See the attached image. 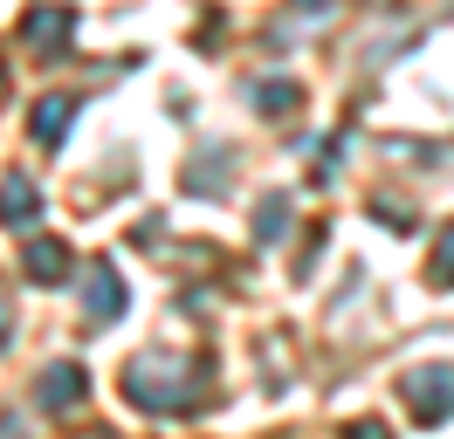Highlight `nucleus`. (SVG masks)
Returning <instances> with one entry per match:
<instances>
[{
	"label": "nucleus",
	"instance_id": "obj_1",
	"mask_svg": "<svg viewBox=\"0 0 454 439\" xmlns=\"http://www.w3.org/2000/svg\"><path fill=\"white\" fill-rule=\"evenodd\" d=\"M124 398L152 419H186L207 398V357H172V350H138L124 364Z\"/></svg>",
	"mask_w": 454,
	"mask_h": 439
},
{
	"label": "nucleus",
	"instance_id": "obj_2",
	"mask_svg": "<svg viewBox=\"0 0 454 439\" xmlns=\"http://www.w3.org/2000/svg\"><path fill=\"white\" fill-rule=\"evenodd\" d=\"M399 398H406V412H413L420 426H448L454 419V364H420V371H406Z\"/></svg>",
	"mask_w": 454,
	"mask_h": 439
},
{
	"label": "nucleus",
	"instance_id": "obj_3",
	"mask_svg": "<svg viewBox=\"0 0 454 439\" xmlns=\"http://www.w3.org/2000/svg\"><path fill=\"white\" fill-rule=\"evenodd\" d=\"M69 35H76V7H69V0H42V7L21 14V49L42 55V62H56V55L69 49Z\"/></svg>",
	"mask_w": 454,
	"mask_h": 439
},
{
	"label": "nucleus",
	"instance_id": "obj_4",
	"mask_svg": "<svg viewBox=\"0 0 454 439\" xmlns=\"http://www.w3.org/2000/svg\"><path fill=\"white\" fill-rule=\"evenodd\" d=\"M76 281H83V309H90V323H97V329H111L117 316L131 309V289H124V274H117L111 261H90Z\"/></svg>",
	"mask_w": 454,
	"mask_h": 439
},
{
	"label": "nucleus",
	"instance_id": "obj_5",
	"mask_svg": "<svg viewBox=\"0 0 454 439\" xmlns=\"http://www.w3.org/2000/svg\"><path fill=\"white\" fill-rule=\"evenodd\" d=\"M21 274H28V281H42V289L76 281V254H69V241H62V234H28V247H21Z\"/></svg>",
	"mask_w": 454,
	"mask_h": 439
},
{
	"label": "nucleus",
	"instance_id": "obj_6",
	"mask_svg": "<svg viewBox=\"0 0 454 439\" xmlns=\"http://www.w3.org/2000/svg\"><path fill=\"white\" fill-rule=\"evenodd\" d=\"M42 412H56V419H69V412H83V398H90V378H83V364H49L42 371Z\"/></svg>",
	"mask_w": 454,
	"mask_h": 439
},
{
	"label": "nucleus",
	"instance_id": "obj_7",
	"mask_svg": "<svg viewBox=\"0 0 454 439\" xmlns=\"http://www.w3.org/2000/svg\"><path fill=\"white\" fill-rule=\"evenodd\" d=\"M234 186V144H200L193 172H186V192H200V199H214V192Z\"/></svg>",
	"mask_w": 454,
	"mask_h": 439
},
{
	"label": "nucleus",
	"instance_id": "obj_8",
	"mask_svg": "<svg viewBox=\"0 0 454 439\" xmlns=\"http://www.w3.org/2000/svg\"><path fill=\"white\" fill-rule=\"evenodd\" d=\"M35 213H42L35 179L28 172H7V179H0V227H35Z\"/></svg>",
	"mask_w": 454,
	"mask_h": 439
},
{
	"label": "nucleus",
	"instance_id": "obj_9",
	"mask_svg": "<svg viewBox=\"0 0 454 439\" xmlns=\"http://www.w3.org/2000/svg\"><path fill=\"white\" fill-rule=\"evenodd\" d=\"M28 131H35V144H49V151H56L62 137L76 131V104H69V96H42L35 117H28Z\"/></svg>",
	"mask_w": 454,
	"mask_h": 439
},
{
	"label": "nucleus",
	"instance_id": "obj_10",
	"mask_svg": "<svg viewBox=\"0 0 454 439\" xmlns=\"http://www.w3.org/2000/svg\"><path fill=\"white\" fill-rule=\"evenodd\" d=\"M248 96H255V117H269V124H283V117H296V110H303V89H296L289 76H262Z\"/></svg>",
	"mask_w": 454,
	"mask_h": 439
},
{
	"label": "nucleus",
	"instance_id": "obj_11",
	"mask_svg": "<svg viewBox=\"0 0 454 439\" xmlns=\"http://www.w3.org/2000/svg\"><path fill=\"white\" fill-rule=\"evenodd\" d=\"M289 227H296V199L289 192H262L255 199V247H276Z\"/></svg>",
	"mask_w": 454,
	"mask_h": 439
},
{
	"label": "nucleus",
	"instance_id": "obj_12",
	"mask_svg": "<svg viewBox=\"0 0 454 439\" xmlns=\"http://www.w3.org/2000/svg\"><path fill=\"white\" fill-rule=\"evenodd\" d=\"M372 220L386 227V234H413L420 220H413V206H399V199H372Z\"/></svg>",
	"mask_w": 454,
	"mask_h": 439
},
{
	"label": "nucleus",
	"instance_id": "obj_13",
	"mask_svg": "<svg viewBox=\"0 0 454 439\" xmlns=\"http://www.w3.org/2000/svg\"><path fill=\"white\" fill-rule=\"evenodd\" d=\"M434 281H441V289H454V227L441 234V247H434Z\"/></svg>",
	"mask_w": 454,
	"mask_h": 439
},
{
	"label": "nucleus",
	"instance_id": "obj_14",
	"mask_svg": "<svg viewBox=\"0 0 454 439\" xmlns=\"http://www.w3.org/2000/svg\"><path fill=\"white\" fill-rule=\"evenodd\" d=\"M14 343V296H7V281H0V350Z\"/></svg>",
	"mask_w": 454,
	"mask_h": 439
},
{
	"label": "nucleus",
	"instance_id": "obj_15",
	"mask_svg": "<svg viewBox=\"0 0 454 439\" xmlns=\"http://www.w3.org/2000/svg\"><path fill=\"white\" fill-rule=\"evenodd\" d=\"M344 439H393V433H386L379 419H351V426H344Z\"/></svg>",
	"mask_w": 454,
	"mask_h": 439
},
{
	"label": "nucleus",
	"instance_id": "obj_16",
	"mask_svg": "<svg viewBox=\"0 0 454 439\" xmlns=\"http://www.w3.org/2000/svg\"><path fill=\"white\" fill-rule=\"evenodd\" d=\"M0 96H7V76H0Z\"/></svg>",
	"mask_w": 454,
	"mask_h": 439
},
{
	"label": "nucleus",
	"instance_id": "obj_17",
	"mask_svg": "<svg viewBox=\"0 0 454 439\" xmlns=\"http://www.w3.org/2000/svg\"><path fill=\"white\" fill-rule=\"evenodd\" d=\"M90 439H111V433H90Z\"/></svg>",
	"mask_w": 454,
	"mask_h": 439
}]
</instances>
